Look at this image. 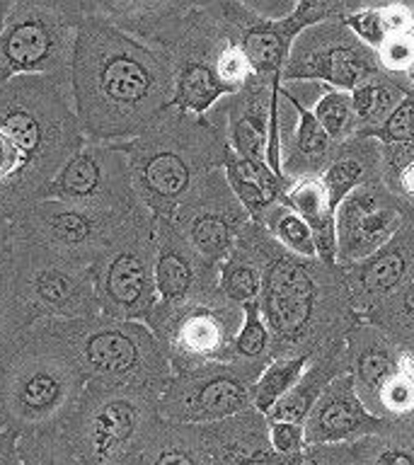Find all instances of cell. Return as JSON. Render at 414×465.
I'll return each mask as SVG.
<instances>
[{"label": "cell", "instance_id": "cell-27", "mask_svg": "<svg viewBox=\"0 0 414 465\" xmlns=\"http://www.w3.org/2000/svg\"><path fill=\"white\" fill-rule=\"evenodd\" d=\"M221 286L232 301L250 303L260 293V276L245 262H228L221 272Z\"/></svg>", "mask_w": 414, "mask_h": 465}, {"label": "cell", "instance_id": "cell-4", "mask_svg": "<svg viewBox=\"0 0 414 465\" xmlns=\"http://www.w3.org/2000/svg\"><path fill=\"white\" fill-rule=\"evenodd\" d=\"M160 392L151 388L90 383L61 427L78 465L138 458L160 421Z\"/></svg>", "mask_w": 414, "mask_h": 465}, {"label": "cell", "instance_id": "cell-8", "mask_svg": "<svg viewBox=\"0 0 414 465\" xmlns=\"http://www.w3.org/2000/svg\"><path fill=\"white\" fill-rule=\"evenodd\" d=\"M10 282L32 325L100 315L90 267L29 240L10 238Z\"/></svg>", "mask_w": 414, "mask_h": 465}, {"label": "cell", "instance_id": "cell-50", "mask_svg": "<svg viewBox=\"0 0 414 465\" xmlns=\"http://www.w3.org/2000/svg\"><path fill=\"white\" fill-rule=\"evenodd\" d=\"M3 429H5V427H3V421H0V434H3Z\"/></svg>", "mask_w": 414, "mask_h": 465}, {"label": "cell", "instance_id": "cell-2", "mask_svg": "<svg viewBox=\"0 0 414 465\" xmlns=\"http://www.w3.org/2000/svg\"><path fill=\"white\" fill-rule=\"evenodd\" d=\"M0 136L22 163L17 216L42 202L44 189L85 141L73 102L71 73L20 75L0 85Z\"/></svg>", "mask_w": 414, "mask_h": 465}, {"label": "cell", "instance_id": "cell-41", "mask_svg": "<svg viewBox=\"0 0 414 465\" xmlns=\"http://www.w3.org/2000/svg\"><path fill=\"white\" fill-rule=\"evenodd\" d=\"M370 465H414V453L407 449H398V446H390V449H383L378 453Z\"/></svg>", "mask_w": 414, "mask_h": 465}, {"label": "cell", "instance_id": "cell-23", "mask_svg": "<svg viewBox=\"0 0 414 465\" xmlns=\"http://www.w3.org/2000/svg\"><path fill=\"white\" fill-rule=\"evenodd\" d=\"M22 465H78L61 429L17 436Z\"/></svg>", "mask_w": 414, "mask_h": 465}, {"label": "cell", "instance_id": "cell-10", "mask_svg": "<svg viewBox=\"0 0 414 465\" xmlns=\"http://www.w3.org/2000/svg\"><path fill=\"white\" fill-rule=\"evenodd\" d=\"M143 211H97L58 199H42L10 221V238L29 240L83 267H93L94 260Z\"/></svg>", "mask_w": 414, "mask_h": 465}, {"label": "cell", "instance_id": "cell-16", "mask_svg": "<svg viewBox=\"0 0 414 465\" xmlns=\"http://www.w3.org/2000/svg\"><path fill=\"white\" fill-rule=\"evenodd\" d=\"M341 250L349 257L376 252L398 225V211L383 209L370 194H354L341 206Z\"/></svg>", "mask_w": 414, "mask_h": 465}, {"label": "cell", "instance_id": "cell-43", "mask_svg": "<svg viewBox=\"0 0 414 465\" xmlns=\"http://www.w3.org/2000/svg\"><path fill=\"white\" fill-rule=\"evenodd\" d=\"M10 254V223L0 221V264L7 260Z\"/></svg>", "mask_w": 414, "mask_h": 465}, {"label": "cell", "instance_id": "cell-6", "mask_svg": "<svg viewBox=\"0 0 414 465\" xmlns=\"http://www.w3.org/2000/svg\"><path fill=\"white\" fill-rule=\"evenodd\" d=\"M187 116L174 107L167 109L143 134L114 143L129 160L138 202L153 221H172L194 187L199 143L189 131Z\"/></svg>", "mask_w": 414, "mask_h": 465}, {"label": "cell", "instance_id": "cell-45", "mask_svg": "<svg viewBox=\"0 0 414 465\" xmlns=\"http://www.w3.org/2000/svg\"><path fill=\"white\" fill-rule=\"evenodd\" d=\"M402 376H405L409 383H414V361H409V359L402 361Z\"/></svg>", "mask_w": 414, "mask_h": 465}, {"label": "cell", "instance_id": "cell-18", "mask_svg": "<svg viewBox=\"0 0 414 465\" xmlns=\"http://www.w3.org/2000/svg\"><path fill=\"white\" fill-rule=\"evenodd\" d=\"M289 199L312 231L318 254H322V260L332 262L334 250H337V235H334V211L330 206L325 187L320 182H303L291 192Z\"/></svg>", "mask_w": 414, "mask_h": 465}, {"label": "cell", "instance_id": "cell-33", "mask_svg": "<svg viewBox=\"0 0 414 465\" xmlns=\"http://www.w3.org/2000/svg\"><path fill=\"white\" fill-rule=\"evenodd\" d=\"M267 344V330H264V322L260 318V305L250 301L245 303V327L238 337V351L245 356L260 354L261 349Z\"/></svg>", "mask_w": 414, "mask_h": 465}, {"label": "cell", "instance_id": "cell-37", "mask_svg": "<svg viewBox=\"0 0 414 465\" xmlns=\"http://www.w3.org/2000/svg\"><path fill=\"white\" fill-rule=\"evenodd\" d=\"M392 363L383 351H369L359 361V376L369 385H385L390 381Z\"/></svg>", "mask_w": 414, "mask_h": 465}, {"label": "cell", "instance_id": "cell-48", "mask_svg": "<svg viewBox=\"0 0 414 465\" xmlns=\"http://www.w3.org/2000/svg\"><path fill=\"white\" fill-rule=\"evenodd\" d=\"M7 7H10V0H0V29H3V22H5Z\"/></svg>", "mask_w": 414, "mask_h": 465}, {"label": "cell", "instance_id": "cell-36", "mask_svg": "<svg viewBox=\"0 0 414 465\" xmlns=\"http://www.w3.org/2000/svg\"><path fill=\"white\" fill-rule=\"evenodd\" d=\"M216 71L218 78L223 80L225 85L232 87V83H238V80H242L247 75V71H250V61H247V56L242 54V49H238V46H228V49L221 54V58H218Z\"/></svg>", "mask_w": 414, "mask_h": 465}, {"label": "cell", "instance_id": "cell-42", "mask_svg": "<svg viewBox=\"0 0 414 465\" xmlns=\"http://www.w3.org/2000/svg\"><path fill=\"white\" fill-rule=\"evenodd\" d=\"M380 17H383L385 29L395 32V35L405 32L409 20H412V15H407L405 7H385V10H380Z\"/></svg>", "mask_w": 414, "mask_h": 465}, {"label": "cell", "instance_id": "cell-7", "mask_svg": "<svg viewBox=\"0 0 414 465\" xmlns=\"http://www.w3.org/2000/svg\"><path fill=\"white\" fill-rule=\"evenodd\" d=\"M80 20V0H10L0 29V85L71 73Z\"/></svg>", "mask_w": 414, "mask_h": 465}, {"label": "cell", "instance_id": "cell-32", "mask_svg": "<svg viewBox=\"0 0 414 465\" xmlns=\"http://www.w3.org/2000/svg\"><path fill=\"white\" fill-rule=\"evenodd\" d=\"M269 441H271V450H274L276 456L291 460V458H296L303 453L305 431L301 424H296V421H274L271 434H269Z\"/></svg>", "mask_w": 414, "mask_h": 465}, {"label": "cell", "instance_id": "cell-38", "mask_svg": "<svg viewBox=\"0 0 414 465\" xmlns=\"http://www.w3.org/2000/svg\"><path fill=\"white\" fill-rule=\"evenodd\" d=\"M380 51H383L385 64L392 68H407L409 64H414V39L409 36L395 35L380 46Z\"/></svg>", "mask_w": 414, "mask_h": 465}, {"label": "cell", "instance_id": "cell-49", "mask_svg": "<svg viewBox=\"0 0 414 465\" xmlns=\"http://www.w3.org/2000/svg\"><path fill=\"white\" fill-rule=\"evenodd\" d=\"M407 308H409V312H414V289L407 293Z\"/></svg>", "mask_w": 414, "mask_h": 465}, {"label": "cell", "instance_id": "cell-46", "mask_svg": "<svg viewBox=\"0 0 414 465\" xmlns=\"http://www.w3.org/2000/svg\"><path fill=\"white\" fill-rule=\"evenodd\" d=\"M405 187L409 194H414V165H409L405 170Z\"/></svg>", "mask_w": 414, "mask_h": 465}, {"label": "cell", "instance_id": "cell-1", "mask_svg": "<svg viewBox=\"0 0 414 465\" xmlns=\"http://www.w3.org/2000/svg\"><path fill=\"white\" fill-rule=\"evenodd\" d=\"M71 90L80 131L94 143H123L172 109V64L165 51L93 13L80 0Z\"/></svg>", "mask_w": 414, "mask_h": 465}, {"label": "cell", "instance_id": "cell-25", "mask_svg": "<svg viewBox=\"0 0 414 465\" xmlns=\"http://www.w3.org/2000/svg\"><path fill=\"white\" fill-rule=\"evenodd\" d=\"M405 272V257L398 250H385L366 264L363 269V286L369 291H388L392 289Z\"/></svg>", "mask_w": 414, "mask_h": 465}, {"label": "cell", "instance_id": "cell-24", "mask_svg": "<svg viewBox=\"0 0 414 465\" xmlns=\"http://www.w3.org/2000/svg\"><path fill=\"white\" fill-rule=\"evenodd\" d=\"M305 361H308V356H298V359H289V361H279L274 366H269L267 373L257 383V407L261 412L271 414V410L279 405V398L286 395L291 385L298 381Z\"/></svg>", "mask_w": 414, "mask_h": 465}, {"label": "cell", "instance_id": "cell-31", "mask_svg": "<svg viewBox=\"0 0 414 465\" xmlns=\"http://www.w3.org/2000/svg\"><path fill=\"white\" fill-rule=\"evenodd\" d=\"M359 180H361V165L354 163V160H340L337 165L330 167V173H327L322 187H325L332 211L337 209V203L344 202L347 192L354 187Z\"/></svg>", "mask_w": 414, "mask_h": 465}, {"label": "cell", "instance_id": "cell-40", "mask_svg": "<svg viewBox=\"0 0 414 465\" xmlns=\"http://www.w3.org/2000/svg\"><path fill=\"white\" fill-rule=\"evenodd\" d=\"M0 465H22L20 450H17V434L3 429L0 434Z\"/></svg>", "mask_w": 414, "mask_h": 465}, {"label": "cell", "instance_id": "cell-12", "mask_svg": "<svg viewBox=\"0 0 414 465\" xmlns=\"http://www.w3.org/2000/svg\"><path fill=\"white\" fill-rule=\"evenodd\" d=\"M199 262H206L189 247L172 221H155V291L158 305L153 312H165L194 298ZM151 312V315H153ZM151 320V318H148Z\"/></svg>", "mask_w": 414, "mask_h": 465}, {"label": "cell", "instance_id": "cell-9", "mask_svg": "<svg viewBox=\"0 0 414 465\" xmlns=\"http://www.w3.org/2000/svg\"><path fill=\"white\" fill-rule=\"evenodd\" d=\"M100 312L114 320L148 322L158 305L155 221L138 213L90 267Z\"/></svg>", "mask_w": 414, "mask_h": 465}, {"label": "cell", "instance_id": "cell-26", "mask_svg": "<svg viewBox=\"0 0 414 465\" xmlns=\"http://www.w3.org/2000/svg\"><path fill=\"white\" fill-rule=\"evenodd\" d=\"M315 119L320 122V126L325 129V134L330 138H340L344 131H347L349 122H351V114H354V107H351V97L344 93H330L325 94L320 104L315 107Z\"/></svg>", "mask_w": 414, "mask_h": 465}, {"label": "cell", "instance_id": "cell-17", "mask_svg": "<svg viewBox=\"0 0 414 465\" xmlns=\"http://www.w3.org/2000/svg\"><path fill=\"white\" fill-rule=\"evenodd\" d=\"M141 465H213V458L194 427L160 420L141 450Z\"/></svg>", "mask_w": 414, "mask_h": 465}, {"label": "cell", "instance_id": "cell-47", "mask_svg": "<svg viewBox=\"0 0 414 465\" xmlns=\"http://www.w3.org/2000/svg\"><path fill=\"white\" fill-rule=\"evenodd\" d=\"M104 465H141V456H138V458H123V460H114V463H104Z\"/></svg>", "mask_w": 414, "mask_h": 465}, {"label": "cell", "instance_id": "cell-22", "mask_svg": "<svg viewBox=\"0 0 414 465\" xmlns=\"http://www.w3.org/2000/svg\"><path fill=\"white\" fill-rule=\"evenodd\" d=\"M296 17H291L281 27H260L247 32L245 42H242V54L247 56L250 65L254 71H279L283 56H286V46L291 42V35L296 32Z\"/></svg>", "mask_w": 414, "mask_h": 465}, {"label": "cell", "instance_id": "cell-19", "mask_svg": "<svg viewBox=\"0 0 414 465\" xmlns=\"http://www.w3.org/2000/svg\"><path fill=\"white\" fill-rule=\"evenodd\" d=\"M366 73H369V65L356 51L330 49L310 58L301 68H289V78H325L334 85L356 90L359 85H363Z\"/></svg>", "mask_w": 414, "mask_h": 465}, {"label": "cell", "instance_id": "cell-30", "mask_svg": "<svg viewBox=\"0 0 414 465\" xmlns=\"http://www.w3.org/2000/svg\"><path fill=\"white\" fill-rule=\"evenodd\" d=\"M276 232L279 238L286 242V245L298 254H305V257H312L318 254V247H315V238H312V231L308 228L303 218L291 213V211H283L281 218H279V225H276Z\"/></svg>", "mask_w": 414, "mask_h": 465}, {"label": "cell", "instance_id": "cell-35", "mask_svg": "<svg viewBox=\"0 0 414 465\" xmlns=\"http://www.w3.org/2000/svg\"><path fill=\"white\" fill-rule=\"evenodd\" d=\"M349 25L354 27V32L361 39H366L373 46H383L388 42V29L383 25V17L378 10H363V13H356L349 17Z\"/></svg>", "mask_w": 414, "mask_h": 465}, {"label": "cell", "instance_id": "cell-34", "mask_svg": "<svg viewBox=\"0 0 414 465\" xmlns=\"http://www.w3.org/2000/svg\"><path fill=\"white\" fill-rule=\"evenodd\" d=\"M293 100V97H291ZM296 102V100H293ZM298 114H301V126H298V148L305 153V155H322L327 151V141L330 136L325 134V129L320 126V122L315 119L312 112L303 107V104H298Z\"/></svg>", "mask_w": 414, "mask_h": 465}, {"label": "cell", "instance_id": "cell-20", "mask_svg": "<svg viewBox=\"0 0 414 465\" xmlns=\"http://www.w3.org/2000/svg\"><path fill=\"white\" fill-rule=\"evenodd\" d=\"M29 327H32V322H29L27 312L15 296L5 260L0 264V376L7 369V363L13 361L15 351L20 349Z\"/></svg>", "mask_w": 414, "mask_h": 465}, {"label": "cell", "instance_id": "cell-3", "mask_svg": "<svg viewBox=\"0 0 414 465\" xmlns=\"http://www.w3.org/2000/svg\"><path fill=\"white\" fill-rule=\"evenodd\" d=\"M87 383L71 344L36 322L0 376V421L17 436L61 429Z\"/></svg>", "mask_w": 414, "mask_h": 465}, {"label": "cell", "instance_id": "cell-15", "mask_svg": "<svg viewBox=\"0 0 414 465\" xmlns=\"http://www.w3.org/2000/svg\"><path fill=\"white\" fill-rule=\"evenodd\" d=\"M174 78L172 107L184 114H203L223 93L231 90L218 78L216 65L203 61V56L182 36V49L170 54Z\"/></svg>", "mask_w": 414, "mask_h": 465}, {"label": "cell", "instance_id": "cell-51", "mask_svg": "<svg viewBox=\"0 0 414 465\" xmlns=\"http://www.w3.org/2000/svg\"><path fill=\"white\" fill-rule=\"evenodd\" d=\"M412 20H414V13H412Z\"/></svg>", "mask_w": 414, "mask_h": 465}, {"label": "cell", "instance_id": "cell-5", "mask_svg": "<svg viewBox=\"0 0 414 465\" xmlns=\"http://www.w3.org/2000/svg\"><path fill=\"white\" fill-rule=\"evenodd\" d=\"M51 332L68 341L78 354L87 381L163 392L167 359L145 322L93 315L80 320H49Z\"/></svg>", "mask_w": 414, "mask_h": 465}, {"label": "cell", "instance_id": "cell-39", "mask_svg": "<svg viewBox=\"0 0 414 465\" xmlns=\"http://www.w3.org/2000/svg\"><path fill=\"white\" fill-rule=\"evenodd\" d=\"M383 392H385V400H388L392 407L405 410V407L414 400V383H409L405 376L390 378V381L385 383Z\"/></svg>", "mask_w": 414, "mask_h": 465}, {"label": "cell", "instance_id": "cell-11", "mask_svg": "<svg viewBox=\"0 0 414 465\" xmlns=\"http://www.w3.org/2000/svg\"><path fill=\"white\" fill-rule=\"evenodd\" d=\"M42 199L78 203L97 211H136L138 202L129 160L114 143L83 141L78 153L44 189Z\"/></svg>", "mask_w": 414, "mask_h": 465}, {"label": "cell", "instance_id": "cell-28", "mask_svg": "<svg viewBox=\"0 0 414 465\" xmlns=\"http://www.w3.org/2000/svg\"><path fill=\"white\" fill-rule=\"evenodd\" d=\"M395 102H398V94H392L388 87L373 85V83H363L351 94L354 114H359L361 119H378V116H383Z\"/></svg>", "mask_w": 414, "mask_h": 465}, {"label": "cell", "instance_id": "cell-44", "mask_svg": "<svg viewBox=\"0 0 414 465\" xmlns=\"http://www.w3.org/2000/svg\"><path fill=\"white\" fill-rule=\"evenodd\" d=\"M289 465H322V460H320L318 456H312V453H308V450H303L301 456L291 458Z\"/></svg>", "mask_w": 414, "mask_h": 465}, {"label": "cell", "instance_id": "cell-21", "mask_svg": "<svg viewBox=\"0 0 414 465\" xmlns=\"http://www.w3.org/2000/svg\"><path fill=\"white\" fill-rule=\"evenodd\" d=\"M225 170H228V180H231L235 194L242 199L250 211H257L267 202H271V196L276 194V180L271 174L252 160L232 158V153H225Z\"/></svg>", "mask_w": 414, "mask_h": 465}, {"label": "cell", "instance_id": "cell-29", "mask_svg": "<svg viewBox=\"0 0 414 465\" xmlns=\"http://www.w3.org/2000/svg\"><path fill=\"white\" fill-rule=\"evenodd\" d=\"M373 136L383 138L388 143H414V100H402L392 109L380 129Z\"/></svg>", "mask_w": 414, "mask_h": 465}, {"label": "cell", "instance_id": "cell-14", "mask_svg": "<svg viewBox=\"0 0 414 465\" xmlns=\"http://www.w3.org/2000/svg\"><path fill=\"white\" fill-rule=\"evenodd\" d=\"M383 427V421L370 417L354 395L351 376L344 378V383L332 385V391L325 402L315 407L305 427V446H318V443H334L347 439V436L373 431Z\"/></svg>", "mask_w": 414, "mask_h": 465}, {"label": "cell", "instance_id": "cell-13", "mask_svg": "<svg viewBox=\"0 0 414 465\" xmlns=\"http://www.w3.org/2000/svg\"><path fill=\"white\" fill-rule=\"evenodd\" d=\"M312 311V282L296 264L279 262L264 282V315L271 330L296 337Z\"/></svg>", "mask_w": 414, "mask_h": 465}]
</instances>
